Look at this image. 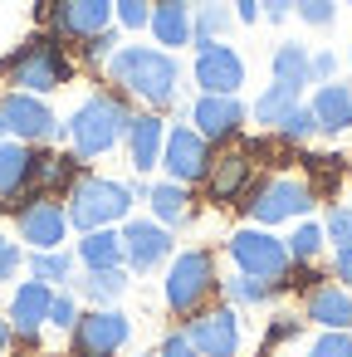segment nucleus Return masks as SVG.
I'll use <instances>...</instances> for the list:
<instances>
[{"instance_id": "obj_1", "label": "nucleus", "mask_w": 352, "mask_h": 357, "mask_svg": "<svg viewBox=\"0 0 352 357\" xmlns=\"http://www.w3.org/2000/svg\"><path fill=\"white\" fill-rule=\"evenodd\" d=\"M103 74H108L123 93H132V98H142V103H152V108L176 103L181 64L171 59V50H152V45H118V50L103 59Z\"/></svg>"}, {"instance_id": "obj_2", "label": "nucleus", "mask_w": 352, "mask_h": 357, "mask_svg": "<svg viewBox=\"0 0 352 357\" xmlns=\"http://www.w3.org/2000/svg\"><path fill=\"white\" fill-rule=\"evenodd\" d=\"M0 74L20 93H49V89H64L74 79V59L59 45V35H35L10 59H0Z\"/></svg>"}, {"instance_id": "obj_3", "label": "nucleus", "mask_w": 352, "mask_h": 357, "mask_svg": "<svg viewBox=\"0 0 352 357\" xmlns=\"http://www.w3.org/2000/svg\"><path fill=\"white\" fill-rule=\"evenodd\" d=\"M128 123H132L128 98H118V93H93V98H84V103L74 108V118H69V142H74L79 157H103V152H113V147L128 137Z\"/></svg>"}, {"instance_id": "obj_4", "label": "nucleus", "mask_w": 352, "mask_h": 357, "mask_svg": "<svg viewBox=\"0 0 352 357\" xmlns=\"http://www.w3.org/2000/svg\"><path fill=\"white\" fill-rule=\"evenodd\" d=\"M64 201H69L64 211H69L74 230H103V225H113L132 211V186L108 181V176H79L64 191Z\"/></svg>"}, {"instance_id": "obj_5", "label": "nucleus", "mask_w": 352, "mask_h": 357, "mask_svg": "<svg viewBox=\"0 0 352 357\" xmlns=\"http://www.w3.org/2000/svg\"><path fill=\"white\" fill-rule=\"evenodd\" d=\"M313 186L308 181H298V176H269V181H259L240 206H245V215L254 220V225H284V220H293V215H308L313 211Z\"/></svg>"}, {"instance_id": "obj_6", "label": "nucleus", "mask_w": 352, "mask_h": 357, "mask_svg": "<svg viewBox=\"0 0 352 357\" xmlns=\"http://www.w3.org/2000/svg\"><path fill=\"white\" fill-rule=\"evenodd\" d=\"M259 152H264V142H245V147H225L220 157H211V167H206V176H201L206 196H211L215 206H235V201H245V196L254 191Z\"/></svg>"}, {"instance_id": "obj_7", "label": "nucleus", "mask_w": 352, "mask_h": 357, "mask_svg": "<svg viewBox=\"0 0 352 357\" xmlns=\"http://www.w3.org/2000/svg\"><path fill=\"white\" fill-rule=\"evenodd\" d=\"M225 255L235 259V269L240 274H259V279H289V269H293V259H289V245L279 240V235H269L264 225H245V230H235L230 240H225Z\"/></svg>"}, {"instance_id": "obj_8", "label": "nucleus", "mask_w": 352, "mask_h": 357, "mask_svg": "<svg viewBox=\"0 0 352 357\" xmlns=\"http://www.w3.org/2000/svg\"><path fill=\"white\" fill-rule=\"evenodd\" d=\"M211 294H215V259L206 250L176 255L171 269H167V303H171V313H196V308H206Z\"/></svg>"}, {"instance_id": "obj_9", "label": "nucleus", "mask_w": 352, "mask_h": 357, "mask_svg": "<svg viewBox=\"0 0 352 357\" xmlns=\"http://www.w3.org/2000/svg\"><path fill=\"white\" fill-rule=\"evenodd\" d=\"M132 337L128 313L118 308H93L69 328V357H118L123 342Z\"/></svg>"}, {"instance_id": "obj_10", "label": "nucleus", "mask_w": 352, "mask_h": 357, "mask_svg": "<svg viewBox=\"0 0 352 357\" xmlns=\"http://www.w3.org/2000/svg\"><path fill=\"white\" fill-rule=\"evenodd\" d=\"M0 128H6V137H15V142H54L64 132L54 108L40 93H20V89H10L0 98Z\"/></svg>"}, {"instance_id": "obj_11", "label": "nucleus", "mask_w": 352, "mask_h": 357, "mask_svg": "<svg viewBox=\"0 0 352 357\" xmlns=\"http://www.w3.org/2000/svg\"><path fill=\"white\" fill-rule=\"evenodd\" d=\"M186 342L201 357H240V313L235 308H196L186 318Z\"/></svg>"}, {"instance_id": "obj_12", "label": "nucleus", "mask_w": 352, "mask_h": 357, "mask_svg": "<svg viewBox=\"0 0 352 357\" xmlns=\"http://www.w3.org/2000/svg\"><path fill=\"white\" fill-rule=\"evenodd\" d=\"M15 230H20V240L30 250H59L64 235H69V211L54 196H40V201L15 211Z\"/></svg>"}, {"instance_id": "obj_13", "label": "nucleus", "mask_w": 352, "mask_h": 357, "mask_svg": "<svg viewBox=\"0 0 352 357\" xmlns=\"http://www.w3.org/2000/svg\"><path fill=\"white\" fill-rule=\"evenodd\" d=\"M211 142L196 132V128H171L167 132V142H162V167H167V176L171 181H201L206 176V167H211Z\"/></svg>"}, {"instance_id": "obj_14", "label": "nucleus", "mask_w": 352, "mask_h": 357, "mask_svg": "<svg viewBox=\"0 0 352 357\" xmlns=\"http://www.w3.org/2000/svg\"><path fill=\"white\" fill-rule=\"evenodd\" d=\"M196 84H201V93H240V84H245V59L230 50V45H220V40H211V45H196Z\"/></svg>"}, {"instance_id": "obj_15", "label": "nucleus", "mask_w": 352, "mask_h": 357, "mask_svg": "<svg viewBox=\"0 0 352 357\" xmlns=\"http://www.w3.org/2000/svg\"><path fill=\"white\" fill-rule=\"evenodd\" d=\"M118 235H123V264H132L137 274L157 269L171 255V230L162 220H128Z\"/></svg>"}, {"instance_id": "obj_16", "label": "nucleus", "mask_w": 352, "mask_h": 357, "mask_svg": "<svg viewBox=\"0 0 352 357\" xmlns=\"http://www.w3.org/2000/svg\"><path fill=\"white\" fill-rule=\"evenodd\" d=\"M191 123L206 142H230L245 128V103L235 93H201L191 108Z\"/></svg>"}, {"instance_id": "obj_17", "label": "nucleus", "mask_w": 352, "mask_h": 357, "mask_svg": "<svg viewBox=\"0 0 352 357\" xmlns=\"http://www.w3.org/2000/svg\"><path fill=\"white\" fill-rule=\"evenodd\" d=\"M49 298H54V284H45V279H25L20 289H15V298H10V333L15 337H25V342H35L40 337V328H45V318H49Z\"/></svg>"}, {"instance_id": "obj_18", "label": "nucleus", "mask_w": 352, "mask_h": 357, "mask_svg": "<svg viewBox=\"0 0 352 357\" xmlns=\"http://www.w3.org/2000/svg\"><path fill=\"white\" fill-rule=\"evenodd\" d=\"M103 30H113V0H69L54 35L84 45V40H93V35H103Z\"/></svg>"}, {"instance_id": "obj_19", "label": "nucleus", "mask_w": 352, "mask_h": 357, "mask_svg": "<svg viewBox=\"0 0 352 357\" xmlns=\"http://www.w3.org/2000/svg\"><path fill=\"white\" fill-rule=\"evenodd\" d=\"M308 113H313L318 132H328V137L347 132V128H352V84H323V89L313 93Z\"/></svg>"}, {"instance_id": "obj_20", "label": "nucleus", "mask_w": 352, "mask_h": 357, "mask_svg": "<svg viewBox=\"0 0 352 357\" xmlns=\"http://www.w3.org/2000/svg\"><path fill=\"white\" fill-rule=\"evenodd\" d=\"M162 142H167V123L162 113H137L128 123V152H132V167L137 172H152L162 162Z\"/></svg>"}, {"instance_id": "obj_21", "label": "nucleus", "mask_w": 352, "mask_h": 357, "mask_svg": "<svg viewBox=\"0 0 352 357\" xmlns=\"http://www.w3.org/2000/svg\"><path fill=\"white\" fill-rule=\"evenodd\" d=\"M152 35L162 50L191 45V0H152Z\"/></svg>"}, {"instance_id": "obj_22", "label": "nucleus", "mask_w": 352, "mask_h": 357, "mask_svg": "<svg viewBox=\"0 0 352 357\" xmlns=\"http://www.w3.org/2000/svg\"><path fill=\"white\" fill-rule=\"evenodd\" d=\"M303 308H308V318L313 323H323V328H352V294L342 289V284H313L308 289V298H303Z\"/></svg>"}, {"instance_id": "obj_23", "label": "nucleus", "mask_w": 352, "mask_h": 357, "mask_svg": "<svg viewBox=\"0 0 352 357\" xmlns=\"http://www.w3.org/2000/svg\"><path fill=\"white\" fill-rule=\"evenodd\" d=\"M30 142H6V137H0V206H6V201H15L20 191H25V181H30Z\"/></svg>"}, {"instance_id": "obj_24", "label": "nucleus", "mask_w": 352, "mask_h": 357, "mask_svg": "<svg viewBox=\"0 0 352 357\" xmlns=\"http://www.w3.org/2000/svg\"><path fill=\"white\" fill-rule=\"evenodd\" d=\"M147 201H152V220H162L167 230L191 220V191H186L181 181H157V186H147Z\"/></svg>"}, {"instance_id": "obj_25", "label": "nucleus", "mask_w": 352, "mask_h": 357, "mask_svg": "<svg viewBox=\"0 0 352 357\" xmlns=\"http://www.w3.org/2000/svg\"><path fill=\"white\" fill-rule=\"evenodd\" d=\"M74 259H84V269H113V264H123V235L108 230V225L103 230H84Z\"/></svg>"}, {"instance_id": "obj_26", "label": "nucleus", "mask_w": 352, "mask_h": 357, "mask_svg": "<svg viewBox=\"0 0 352 357\" xmlns=\"http://www.w3.org/2000/svg\"><path fill=\"white\" fill-rule=\"evenodd\" d=\"M298 93H303V89H289V84H269V89H264V93L254 98V108H250V113H254V123H264V128L274 132V128H279V123H284V118H289V113L298 108Z\"/></svg>"}, {"instance_id": "obj_27", "label": "nucleus", "mask_w": 352, "mask_h": 357, "mask_svg": "<svg viewBox=\"0 0 352 357\" xmlns=\"http://www.w3.org/2000/svg\"><path fill=\"white\" fill-rule=\"evenodd\" d=\"M74 289H79L89 303H113V298L128 294V274H123V264H113V269H89L84 279H74Z\"/></svg>"}, {"instance_id": "obj_28", "label": "nucleus", "mask_w": 352, "mask_h": 357, "mask_svg": "<svg viewBox=\"0 0 352 357\" xmlns=\"http://www.w3.org/2000/svg\"><path fill=\"white\" fill-rule=\"evenodd\" d=\"M308 50L303 45H279L274 50V84H289V89H303V84H313V74H308Z\"/></svg>"}, {"instance_id": "obj_29", "label": "nucleus", "mask_w": 352, "mask_h": 357, "mask_svg": "<svg viewBox=\"0 0 352 357\" xmlns=\"http://www.w3.org/2000/svg\"><path fill=\"white\" fill-rule=\"evenodd\" d=\"M279 289H284L279 279H259V274H235V279H225V298L240 303V308H250V303H269Z\"/></svg>"}, {"instance_id": "obj_30", "label": "nucleus", "mask_w": 352, "mask_h": 357, "mask_svg": "<svg viewBox=\"0 0 352 357\" xmlns=\"http://www.w3.org/2000/svg\"><path fill=\"white\" fill-rule=\"evenodd\" d=\"M230 25H235V10L220 6V0H206V6L191 15V40H196V45H211V40L225 35Z\"/></svg>"}, {"instance_id": "obj_31", "label": "nucleus", "mask_w": 352, "mask_h": 357, "mask_svg": "<svg viewBox=\"0 0 352 357\" xmlns=\"http://www.w3.org/2000/svg\"><path fill=\"white\" fill-rule=\"evenodd\" d=\"M284 245H289V259H293V264H313V259L323 255V245H328V235H323V225H313V220H303V225H298V230H293V235H289Z\"/></svg>"}, {"instance_id": "obj_32", "label": "nucleus", "mask_w": 352, "mask_h": 357, "mask_svg": "<svg viewBox=\"0 0 352 357\" xmlns=\"http://www.w3.org/2000/svg\"><path fill=\"white\" fill-rule=\"evenodd\" d=\"M30 274L45 279V284H64V279H74V255H64V250H35L30 255Z\"/></svg>"}, {"instance_id": "obj_33", "label": "nucleus", "mask_w": 352, "mask_h": 357, "mask_svg": "<svg viewBox=\"0 0 352 357\" xmlns=\"http://www.w3.org/2000/svg\"><path fill=\"white\" fill-rule=\"evenodd\" d=\"M308 172H313V196H328L342 181V157H308Z\"/></svg>"}, {"instance_id": "obj_34", "label": "nucleus", "mask_w": 352, "mask_h": 357, "mask_svg": "<svg viewBox=\"0 0 352 357\" xmlns=\"http://www.w3.org/2000/svg\"><path fill=\"white\" fill-rule=\"evenodd\" d=\"M293 15L313 30H328L337 20V0H293Z\"/></svg>"}, {"instance_id": "obj_35", "label": "nucleus", "mask_w": 352, "mask_h": 357, "mask_svg": "<svg viewBox=\"0 0 352 357\" xmlns=\"http://www.w3.org/2000/svg\"><path fill=\"white\" fill-rule=\"evenodd\" d=\"M274 132H279V142H308V137L318 132V123H313V113L298 103V108H293V113H289V118L274 128Z\"/></svg>"}, {"instance_id": "obj_36", "label": "nucleus", "mask_w": 352, "mask_h": 357, "mask_svg": "<svg viewBox=\"0 0 352 357\" xmlns=\"http://www.w3.org/2000/svg\"><path fill=\"white\" fill-rule=\"evenodd\" d=\"M323 235H328V245H332V250L352 245V206H332V211H328V220H323Z\"/></svg>"}, {"instance_id": "obj_37", "label": "nucleus", "mask_w": 352, "mask_h": 357, "mask_svg": "<svg viewBox=\"0 0 352 357\" xmlns=\"http://www.w3.org/2000/svg\"><path fill=\"white\" fill-rule=\"evenodd\" d=\"M308 357H352V333H342V328L318 333L313 347H308Z\"/></svg>"}, {"instance_id": "obj_38", "label": "nucleus", "mask_w": 352, "mask_h": 357, "mask_svg": "<svg viewBox=\"0 0 352 357\" xmlns=\"http://www.w3.org/2000/svg\"><path fill=\"white\" fill-rule=\"evenodd\" d=\"M113 20L123 30H142L152 20V0H113Z\"/></svg>"}, {"instance_id": "obj_39", "label": "nucleus", "mask_w": 352, "mask_h": 357, "mask_svg": "<svg viewBox=\"0 0 352 357\" xmlns=\"http://www.w3.org/2000/svg\"><path fill=\"white\" fill-rule=\"evenodd\" d=\"M45 323H54V328H64V333H69V328L79 323V298H74V294H54V298H49V318H45Z\"/></svg>"}, {"instance_id": "obj_40", "label": "nucleus", "mask_w": 352, "mask_h": 357, "mask_svg": "<svg viewBox=\"0 0 352 357\" xmlns=\"http://www.w3.org/2000/svg\"><path fill=\"white\" fill-rule=\"evenodd\" d=\"M298 318H284V323H269V333H264V347H259V357H269V347L274 342H289V337H298Z\"/></svg>"}, {"instance_id": "obj_41", "label": "nucleus", "mask_w": 352, "mask_h": 357, "mask_svg": "<svg viewBox=\"0 0 352 357\" xmlns=\"http://www.w3.org/2000/svg\"><path fill=\"white\" fill-rule=\"evenodd\" d=\"M20 259H25V255H20V245L0 235V284H6V279H10V274L20 269Z\"/></svg>"}, {"instance_id": "obj_42", "label": "nucleus", "mask_w": 352, "mask_h": 357, "mask_svg": "<svg viewBox=\"0 0 352 357\" xmlns=\"http://www.w3.org/2000/svg\"><path fill=\"white\" fill-rule=\"evenodd\" d=\"M113 50H118V35H113V30H103V35L84 40V54H89V59H98V64H103V59H108Z\"/></svg>"}, {"instance_id": "obj_43", "label": "nucleus", "mask_w": 352, "mask_h": 357, "mask_svg": "<svg viewBox=\"0 0 352 357\" xmlns=\"http://www.w3.org/2000/svg\"><path fill=\"white\" fill-rule=\"evenodd\" d=\"M308 74H313V84H332V74H337V54H313L308 59Z\"/></svg>"}, {"instance_id": "obj_44", "label": "nucleus", "mask_w": 352, "mask_h": 357, "mask_svg": "<svg viewBox=\"0 0 352 357\" xmlns=\"http://www.w3.org/2000/svg\"><path fill=\"white\" fill-rule=\"evenodd\" d=\"M64 6H69V0H35V15L49 25V35L59 30V15H64Z\"/></svg>"}, {"instance_id": "obj_45", "label": "nucleus", "mask_w": 352, "mask_h": 357, "mask_svg": "<svg viewBox=\"0 0 352 357\" xmlns=\"http://www.w3.org/2000/svg\"><path fill=\"white\" fill-rule=\"evenodd\" d=\"M157 357H201V352L186 342V333H171V337H162V352Z\"/></svg>"}, {"instance_id": "obj_46", "label": "nucleus", "mask_w": 352, "mask_h": 357, "mask_svg": "<svg viewBox=\"0 0 352 357\" xmlns=\"http://www.w3.org/2000/svg\"><path fill=\"white\" fill-rule=\"evenodd\" d=\"M332 274H337V279L352 289V245H342V250L332 255Z\"/></svg>"}, {"instance_id": "obj_47", "label": "nucleus", "mask_w": 352, "mask_h": 357, "mask_svg": "<svg viewBox=\"0 0 352 357\" xmlns=\"http://www.w3.org/2000/svg\"><path fill=\"white\" fill-rule=\"evenodd\" d=\"M293 10V0H259V15H269V20H284Z\"/></svg>"}, {"instance_id": "obj_48", "label": "nucleus", "mask_w": 352, "mask_h": 357, "mask_svg": "<svg viewBox=\"0 0 352 357\" xmlns=\"http://www.w3.org/2000/svg\"><path fill=\"white\" fill-rule=\"evenodd\" d=\"M235 15H240V25H254L259 20V0H235Z\"/></svg>"}, {"instance_id": "obj_49", "label": "nucleus", "mask_w": 352, "mask_h": 357, "mask_svg": "<svg viewBox=\"0 0 352 357\" xmlns=\"http://www.w3.org/2000/svg\"><path fill=\"white\" fill-rule=\"evenodd\" d=\"M10 337H15V333H10V323H6V318H0V352H6V347H10Z\"/></svg>"}, {"instance_id": "obj_50", "label": "nucleus", "mask_w": 352, "mask_h": 357, "mask_svg": "<svg viewBox=\"0 0 352 357\" xmlns=\"http://www.w3.org/2000/svg\"><path fill=\"white\" fill-rule=\"evenodd\" d=\"M142 357H157V352H142Z\"/></svg>"}, {"instance_id": "obj_51", "label": "nucleus", "mask_w": 352, "mask_h": 357, "mask_svg": "<svg viewBox=\"0 0 352 357\" xmlns=\"http://www.w3.org/2000/svg\"><path fill=\"white\" fill-rule=\"evenodd\" d=\"M35 357H49V352H35Z\"/></svg>"}, {"instance_id": "obj_52", "label": "nucleus", "mask_w": 352, "mask_h": 357, "mask_svg": "<svg viewBox=\"0 0 352 357\" xmlns=\"http://www.w3.org/2000/svg\"><path fill=\"white\" fill-rule=\"evenodd\" d=\"M0 137H6V128H0Z\"/></svg>"}, {"instance_id": "obj_53", "label": "nucleus", "mask_w": 352, "mask_h": 357, "mask_svg": "<svg viewBox=\"0 0 352 357\" xmlns=\"http://www.w3.org/2000/svg\"><path fill=\"white\" fill-rule=\"evenodd\" d=\"M342 6H352V0H342Z\"/></svg>"}, {"instance_id": "obj_54", "label": "nucleus", "mask_w": 352, "mask_h": 357, "mask_svg": "<svg viewBox=\"0 0 352 357\" xmlns=\"http://www.w3.org/2000/svg\"><path fill=\"white\" fill-rule=\"evenodd\" d=\"M201 6H206V0H201Z\"/></svg>"}, {"instance_id": "obj_55", "label": "nucleus", "mask_w": 352, "mask_h": 357, "mask_svg": "<svg viewBox=\"0 0 352 357\" xmlns=\"http://www.w3.org/2000/svg\"><path fill=\"white\" fill-rule=\"evenodd\" d=\"M347 59H352V54H347Z\"/></svg>"}]
</instances>
